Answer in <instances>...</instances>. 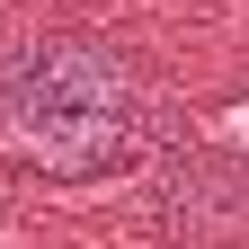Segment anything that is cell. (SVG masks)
<instances>
[{"instance_id":"obj_1","label":"cell","mask_w":249,"mask_h":249,"mask_svg":"<svg viewBox=\"0 0 249 249\" xmlns=\"http://www.w3.org/2000/svg\"><path fill=\"white\" fill-rule=\"evenodd\" d=\"M142 151V80L107 36H36L0 71V160L53 187L116 178Z\"/></svg>"}]
</instances>
